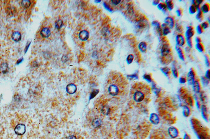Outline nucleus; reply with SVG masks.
Returning a JSON list of instances; mask_svg holds the SVG:
<instances>
[{
	"label": "nucleus",
	"instance_id": "obj_1",
	"mask_svg": "<svg viewBox=\"0 0 210 139\" xmlns=\"http://www.w3.org/2000/svg\"><path fill=\"white\" fill-rule=\"evenodd\" d=\"M151 90L147 85L143 82L135 83L130 90V96L135 104L143 105L146 104L150 97Z\"/></svg>",
	"mask_w": 210,
	"mask_h": 139
},
{
	"label": "nucleus",
	"instance_id": "obj_2",
	"mask_svg": "<svg viewBox=\"0 0 210 139\" xmlns=\"http://www.w3.org/2000/svg\"><path fill=\"white\" fill-rule=\"evenodd\" d=\"M158 48V56L161 62L164 64H169L171 62L173 59L172 50L166 37H161Z\"/></svg>",
	"mask_w": 210,
	"mask_h": 139
},
{
	"label": "nucleus",
	"instance_id": "obj_3",
	"mask_svg": "<svg viewBox=\"0 0 210 139\" xmlns=\"http://www.w3.org/2000/svg\"><path fill=\"white\" fill-rule=\"evenodd\" d=\"M135 28L137 31L140 32H143L145 29H146L149 25L148 20L145 15L135 22Z\"/></svg>",
	"mask_w": 210,
	"mask_h": 139
},
{
	"label": "nucleus",
	"instance_id": "obj_4",
	"mask_svg": "<svg viewBox=\"0 0 210 139\" xmlns=\"http://www.w3.org/2000/svg\"><path fill=\"white\" fill-rule=\"evenodd\" d=\"M108 92L110 95L113 96H117L120 93V89L118 85L112 84L108 88Z\"/></svg>",
	"mask_w": 210,
	"mask_h": 139
},
{
	"label": "nucleus",
	"instance_id": "obj_5",
	"mask_svg": "<svg viewBox=\"0 0 210 139\" xmlns=\"http://www.w3.org/2000/svg\"><path fill=\"white\" fill-rule=\"evenodd\" d=\"M26 126L23 124H18L16 127L15 129V131L16 134L21 135L25 133Z\"/></svg>",
	"mask_w": 210,
	"mask_h": 139
},
{
	"label": "nucleus",
	"instance_id": "obj_6",
	"mask_svg": "<svg viewBox=\"0 0 210 139\" xmlns=\"http://www.w3.org/2000/svg\"><path fill=\"white\" fill-rule=\"evenodd\" d=\"M196 74L195 71L193 68L189 71L187 75V80L189 84H193V83L194 82Z\"/></svg>",
	"mask_w": 210,
	"mask_h": 139
},
{
	"label": "nucleus",
	"instance_id": "obj_7",
	"mask_svg": "<svg viewBox=\"0 0 210 139\" xmlns=\"http://www.w3.org/2000/svg\"><path fill=\"white\" fill-rule=\"evenodd\" d=\"M176 45L179 47L183 46L186 43V39L183 34H178L176 37Z\"/></svg>",
	"mask_w": 210,
	"mask_h": 139
},
{
	"label": "nucleus",
	"instance_id": "obj_8",
	"mask_svg": "<svg viewBox=\"0 0 210 139\" xmlns=\"http://www.w3.org/2000/svg\"><path fill=\"white\" fill-rule=\"evenodd\" d=\"M165 23L170 29H172L175 26V18L172 16H168L165 19Z\"/></svg>",
	"mask_w": 210,
	"mask_h": 139
},
{
	"label": "nucleus",
	"instance_id": "obj_9",
	"mask_svg": "<svg viewBox=\"0 0 210 139\" xmlns=\"http://www.w3.org/2000/svg\"><path fill=\"white\" fill-rule=\"evenodd\" d=\"M76 90H77V87L76 85L73 83L69 84L67 85L66 87V91L69 94H74L76 92Z\"/></svg>",
	"mask_w": 210,
	"mask_h": 139
},
{
	"label": "nucleus",
	"instance_id": "obj_10",
	"mask_svg": "<svg viewBox=\"0 0 210 139\" xmlns=\"http://www.w3.org/2000/svg\"><path fill=\"white\" fill-rule=\"evenodd\" d=\"M79 38L82 41H86L89 38V33L86 30H83L79 34Z\"/></svg>",
	"mask_w": 210,
	"mask_h": 139
},
{
	"label": "nucleus",
	"instance_id": "obj_11",
	"mask_svg": "<svg viewBox=\"0 0 210 139\" xmlns=\"http://www.w3.org/2000/svg\"><path fill=\"white\" fill-rule=\"evenodd\" d=\"M195 33L194 28L192 26H188L187 27V30L185 33L186 38H192L194 36Z\"/></svg>",
	"mask_w": 210,
	"mask_h": 139
},
{
	"label": "nucleus",
	"instance_id": "obj_12",
	"mask_svg": "<svg viewBox=\"0 0 210 139\" xmlns=\"http://www.w3.org/2000/svg\"><path fill=\"white\" fill-rule=\"evenodd\" d=\"M192 85H193V89L195 92L196 93L200 92L201 89V85L199 80L196 79Z\"/></svg>",
	"mask_w": 210,
	"mask_h": 139
},
{
	"label": "nucleus",
	"instance_id": "obj_13",
	"mask_svg": "<svg viewBox=\"0 0 210 139\" xmlns=\"http://www.w3.org/2000/svg\"><path fill=\"white\" fill-rule=\"evenodd\" d=\"M40 34L42 37L45 38H46L50 36L51 32L48 28H44L41 31Z\"/></svg>",
	"mask_w": 210,
	"mask_h": 139
},
{
	"label": "nucleus",
	"instance_id": "obj_14",
	"mask_svg": "<svg viewBox=\"0 0 210 139\" xmlns=\"http://www.w3.org/2000/svg\"><path fill=\"white\" fill-rule=\"evenodd\" d=\"M175 48L179 58L181 60L184 61L185 59V56L183 50H182V48L180 47H179V46H178L177 45L176 46Z\"/></svg>",
	"mask_w": 210,
	"mask_h": 139
},
{
	"label": "nucleus",
	"instance_id": "obj_15",
	"mask_svg": "<svg viewBox=\"0 0 210 139\" xmlns=\"http://www.w3.org/2000/svg\"><path fill=\"white\" fill-rule=\"evenodd\" d=\"M9 67L8 63L6 62H3L0 65V71L3 74H6L8 72Z\"/></svg>",
	"mask_w": 210,
	"mask_h": 139
},
{
	"label": "nucleus",
	"instance_id": "obj_16",
	"mask_svg": "<svg viewBox=\"0 0 210 139\" xmlns=\"http://www.w3.org/2000/svg\"><path fill=\"white\" fill-rule=\"evenodd\" d=\"M12 38L13 40L15 42H18L21 39V35L20 33L18 31H15L13 33Z\"/></svg>",
	"mask_w": 210,
	"mask_h": 139
},
{
	"label": "nucleus",
	"instance_id": "obj_17",
	"mask_svg": "<svg viewBox=\"0 0 210 139\" xmlns=\"http://www.w3.org/2000/svg\"><path fill=\"white\" fill-rule=\"evenodd\" d=\"M169 135L172 138H175L178 135V132L177 130L173 127L170 128L168 130Z\"/></svg>",
	"mask_w": 210,
	"mask_h": 139
},
{
	"label": "nucleus",
	"instance_id": "obj_18",
	"mask_svg": "<svg viewBox=\"0 0 210 139\" xmlns=\"http://www.w3.org/2000/svg\"><path fill=\"white\" fill-rule=\"evenodd\" d=\"M161 27L162 28V33L164 36L168 35L171 32L170 29L165 23L162 24Z\"/></svg>",
	"mask_w": 210,
	"mask_h": 139
},
{
	"label": "nucleus",
	"instance_id": "obj_19",
	"mask_svg": "<svg viewBox=\"0 0 210 139\" xmlns=\"http://www.w3.org/2000/svg\"><path fill=\"white\" fill-rule=\"evenodd\" d=\"M102 124V120L99 118H96L94 119L92 122V125L95 128L100 127Z\"/></svg>",
	"mask_w": 210,
	"mask_h": 139
},
{
	"label": "nucleus",
	"instance_id": "obj_20",
	"mask_svg": "<svg viewBox=\"0 0 210 139\" xmlns=\"http://www.w3.org/2000/svg\"><path fill=\"white\" fill-rule=\"evenodd\" d=\"M147 44L145 41H143L140 43L138 45V48L142 52L145 53L146 52L147 50Z\"/></svg>",
	"mask_w": 210,
	"mask_h": 139
},
{
	"label": "nucleus",
	"instance_id": "obj_21",
	"mask_svg": "<svg viewBox=\"0 0 210 139\" xmlns=\"http://www.w3.org/2000/svg\"><path fill=\"white\" fill-rule=\"evenodd\" d=\"M197 14L196 15V18L197 20H198L200 22H201L203 20V18H204L203 13L201 11L200 8H197Z\"/></svg>",
	"mask_w": 210,
	"mask_h": 139
},
{
	"label": "nucleus",
	"instance_id": "obj_22",
	"mask_svg": "<svg viewBox=\"0 0 210 139\" xmlns=\"http://www.w3.org/2000/svg\"><path fill=\"white\" fill-rule=\"evenodd\" d=\"M166 5L168 10L169 11H171L173 10L174 8V4L172 1L171 0H167L165 1Z\"/></svg>",
	"mask_w": 210,
	"mask_h": 139
},
{
	"label": "nucleus",
	"instance_id": "obj_23",
	"mask_svg": "<svg viewBox=\"0 0 210 139\" xmlns=\"http://www.w3.org/2000/svg\"><path fill=\"white\" fill-rule=\"evenodd\" d=\"M150 120L152 123L154 124H157L159 122V118L158 116L155 114H153L151 116Z\"/></svg>",
	"mask_w": 210,
	"mask_h": 139
},
{
	"label": "nucleus",
	"instance_id": "obj_24",
	"mask_svg": "<svg viewBox=\"0 0 210 139\" xmlns=\"http://www.w3.org/2000/svg\"><path fill=\"white\" fill-rule=\"evenodd\" d=\"M200 9L203 13L208 12L210 11V4L208 3H205L201 7V8Z\"/></svg>",
	"mask_w": 210,
	"mask_h": 139
},
{
	"label": "nucleus",
	"instance_id": "obj_25",
	"mask_svg": "<svg viewBox=\"0 0 210 139\" xmlns=\"http://www.w3.org/2000/svg\"><path fill=\"white\" fill-rule=\"evenodd\" d=\"M196 48L200 52H203L205 51L204 46L201 43H198L195 45Z\"/></svg>",
	"mask_w": 210,
	"mask_h": 139
},
{
	"label": "nucleus",
	"instance_id": "obj_26",
	"mask_svg": "<svg viewBox=\"0 0 210 139\" xmlns=\"http://www.w3.org/2000/svg\"><path fill=\"white\" fill-rule=\"evenodd\" d=\"M157 8L160 10H161L163 12H165L168 10L166 7L165 4L163 3H161L158 5Z\"/></svg>",
	"mask_w": 210,
	"mask_h": 139
},
{
	"label": "nucleus",
	"instance_id": "obj_27",
	"mask_svg": "<svg viewBox=\"0 0 210 139\" xmlns=\"http://www.w3.org/2000/svg\"><path fill=\"white\" fill-rule=\"evenodd\" d=\"M176 30L179 33V34H183V28L182 27V25L178 23H176Z\"/></svg>",
	"mask_w": 210,
	"mask_h": 139
},
{
	"label": "nucleus",
	"instance_id": "obj_28",
	"mask_svg": "<svg viewBox=\"0 0 210 139\" xmlns=\"http://www.w3.org/2000/svg\"><path fill=\"white\" fill-rule=\"evenodd\" d=\"M21 5L25 8H29L30 5L31 3L30 1L28 0H23L21 1Z\"/></svg>",
	"mask_w": 210,
	"mask_h": 139
},
{
	"label": "nucleus",
	"instance_id": "obj_29",
	"mask_svg": "<svg viewBox=\"0 0 210 139\" xmlns=\"http://www.w3.org/2000/svg\"><path fill=\"white\" fill-rule=\"evenodd\" d=\"M99 90L98 89H96L95 90H93L92 92L90 94V97H89V100H92L94 98H95V97L96 96V95L98 94L99 92Z\"/></svg>",
	"mask_w": 210,
	"mask_h": 139
},
{
	"label": "nucleus",
	"instance_id": "obj_30",
	"mask_svg": "<svg viewBox=\"0 0 210 139\" xmlns=\"http://www.w3.org/2000/svg\"><path fill=\"white\" fill-rule=\"evenodd\" d=\"M101 112L105 115H108L110 112V108L108 106L103 107L101 110Z\"/></svg>",
	"mask_w": 210,
	"mask_h": 139
},
{
	"label": "nucleus",
	"instance_id": "obj_31",
	"mask_svg": "<svg viewBox=\"0 0 210 139\" xmlns=\"http://www.w3.org/2000/svg\"><path fill=\"white\" fill-rule=\"evenodd\" d=\"M63 21L61 20H58L55 23V27L56 28V29H60L61 28H62L63 26Z\"/></svg>",
	"mask_w": 210,
	"mask_h": 139
},
{
	"label": "nucleus",
	"instance_id": "obj_32",
	"mask_svg": "<svg viewBox=\"0 0 210 139\" xmlns=\"http://www.w3.org/2000/svg\"><path fill=\"white\" fill-rule=\"evenodd\" d=\"M197 11V8L194 5H191V6H190L189 9V12L190 14L191 15H193Z\"/></svg>",
	"mask_w": 210,
	"mask_h": 139
},
{
	"label": "nucleus",
	"instance_id": "obj_33",
	"mask_svg": "<svg viewBox=\"0 0 210 139\" xmlns=\"http://www.w3.org/2000/svg\"><path fill=\"white\" fill-rule=\"evenodd\" d=\"M134 59V56L133 55L130 54L126 58V62H127L128 64H130L132 63L133 62Z\"/></svg>",
	"mask_w": 210,
	"mask_h": 139
},
{
	"label": "nucleus",
	"instance_id": "obj_34",
	"mask_svg": "<svg viewBox=\"0 0 210 139\" xmlns=\"http://www.w3.org/2000/svg\"><path fill=\"white\" fill-rule=\"evenodd\" d=\"M161 70L165 75H169L170 74L171 70L170 68L168 67H164L161 69Z\"/></svg>",
	"mask_w": 210,
	"mask_h": 139
},
{
	"label": "nucleus",
	"instance_id": "obj_35",
	"mask_svg": "<svg viewBox=\"0 0 210 139\" xmlns=\"http://www.w3.org/2000/svg\"><path fill=\"white\" fill-rule=\"evenodd\" d=\"M186 38L188 45L190 48H192L193 47V41L192 38Z\"/></svg>",
	"mask_w": 210,
	"mask_h": 139
},
{
	"label": "nucleus",
	"instance_id": "obj_36",
	"mask_svg": "<svg viewBox=\"0 0 210 139\" xmlns=\"http://www.w3.org/2000/svg\"><path fill=\"white\" fill-rule=\"evenodd\" d=\"M172 72L174 76L176 78L178 77V72L177 69H176V67H173L172 69Z\"/></svg>",
	"mask_w": 210,
	"mask_h": 139
},
{
	"label": "nucleus",
	"instance_id": "obj_37",
	"mask_svg": "<svg viewBox=\"0 0 210 139\" xmlns=\"http://www.w3.org/2000/svg\"><path fill=\"white\" fill-rule=\"evenodd\" d=\"M144 78L148 82H151L152 79H151V75H149V74H146V75H145L144 76Z\"/></svg>",
	"mask_w": 210,
	"mask_h": 139
},
{
	"label": "nucleus",
	"instance_id": "obj_38",
	"mask_svg": "<svg viewBox=\"0 0 210 139\" xmlns=\"http://www.w3.org/2000/svg\"><path fill=\"white\" fill-rule=\"evenodd\" d=\"M201 26L202 27L203 30V29H206L208 28V26H209V23L207 21H205V22H203V23H201Z\"/></svg>",
	"mask_w": 210,
	"mask_h": 139
},
{
	"label": "nucleus",
	"instance_id": "obj_39",
	"mask_svg": "<svg viewBox=\"0 0 210 139\" xmlns=\"http://www.w3.org/2000/svg\"><path fill=\"white\" fill-rule=\"evenodd\" d=\"M197 31L198 34H201L203 32V30L201 25H198L197 27Z\"/></svg>",
	"mask_w": 210,
	"mask_h": 139
},
{
	"label": "nucleus",
	"instance_id": "obj_40",
	"mask_svg": "<svg viewBox=\"0 0 210 139\" xmlns=\"http://www.w3.org/2000/svg\"><path fill=\"white\" fill-rule=\"evenodd\" d=\"M176 13L178 16L180 17V16H181L183 15V10L181 9V8H179L178 10H176Z\"/></svg>",
	"mask_w": 210,
	"mask_h": 139
},
{
	"label": "nucleus",
	"instance_id": "obj_41",
	"mask_svg": "<svg viewBox=\"0 0 210 139\" xmlns=\"http://www.w3.org/2000/svg\"><path fill=\"white\" fill-rule=\"evenodd\" d=\"M205 62L206 65L207 66H209L210 65V59H209V56L208 55H205Z\"/></svg>",
	"mask_w": 210,
	"mask_h": 139
},
{
	"label": "nucleus",
	"instance_id": "obj_42",
	"mask_svg": "<svg viewBox=\"0 0 210 139\" xmlns=\"http://www.w3.org/2000/svg\"><path fill=\"white\" fill-rule=\"evenodd\" d=\"M103 6L104 8L107 10L109 11V12H112L113 11V10L110 8L109 5H108L106 3L104 2L103 3Z\"/></svg>",
	"mask_w": 210,
	"mask_h": 139
},
{
	"label": "nucleus",
	"instance_id": "obj_43",
	"mask_svg": "<svg viewBox=\"0 0 210 139\" xmlns=\"http://www.w3.org/2000/svg\"><path fill=\"white\" fill-rule=\"evenodd\" d=\"M31 42H29V41H28L27 42V43L26 44V46L25 48V49H24V52H25V54L26 53V52H27L28 51V48H29V46H30V43H31Z\"/></svg>",
	"mask_w": 210,
	"mask_h": 139
},
{
	"label": "nucleus",
	"instance_id": "obj_44",
	"mask_svg": "<svg viewBox=\"0 0 210 139\" xmlns=\"http://www.w3.org/2000/svg\"><path fill=\"white\" fill-rule=\"evenodd\" d=\"M121 1H118V0H117V1H116V0L111 1L113 5H117L120 4L121 3Z\"/></svg>",
	"mask_w": 210,
	"mask_h": 139
},
{
	"label": "nucleus",
	"instance_id": "obj_45",
	"mask_svg": "<svg viewBox=\"0 0 210 139\" xmlns=\"http://www.w3.org/2000/svg\"><path fill=\"white\" fill-rule=\"evenodd\" d=\"M186 82V79L185 77H182L179 79V82L180 83H184Z\"/></svg>",
	"mask_w": 210,
	"mask_h": 139
},
{
	"label": "nucleus",
	"instance_id": "obj_46",
	"mask_svg": "<svg viewBox=\"0 0 210 139\" xmlns=\"http://www.w3.org/2000/svg\"><path fill=\"white\" fill-rule=\"evenodd\" d=\"M195 41L197 43H201V39L200 37H197L195 38Z\"/></svg>",
	"mask_w": 210,
	"mask_h": 139
},
{
	"label": "nucleus",
	"instance_id": "obj_47",
	"mask_svg": "<svg viewBox=\"0 0 210 139\" xmlns=\"http://www.w3.org/2000/svg\"><path fill=\"white\" fill-rule=\"evenodd\" d=\"M23 57H21V58H20V59H18V60L17 61V62H16V64H19L20 63H21L23 62Z\"/></svg>",
	"mask_w": 210,
	"mask_h": 139
},
{
	"label": "nucleus",
	"instance_id": "obj_48",
	"mask_svg": "<svg viewBox=\"0 0 210 139\" xmlns=\"http://www.w3.org/2000/svg\"><path fill=\"white\" fill-rule=\"evenodd\" d=\"M67 139H77V138L74 135H70L69 136Z\"/></svg>",
	"mask_w": 210,
	"mask_h": 139
},
{
	"label": "nucleus",
	"instance_id": "obj_49",
	"mask_svg": "<svg viewBox=\"0 0 210 139\" xmlns=\"http://www.w3.org/2000/svg\"><path fill=\"white\" fill-rule=\"evenodd\" d=\"M159 2H160L159 1H154L153 2V5H158L159 4Z\"/></svg>",
	"mask_w": 210,
	"mask_h": 139
},
{
	"label": "nucleus",
	"instance_id": "obj_50",
	"mask_svg": "<svg viewBox=\"0 0 210 139\" xmlns=\"http://www.w3.org/2000/svg\"><path fill=\"white\" fill-rule=\"evenodd\" d=\"M206 79H209V70H207L206 74Z\"/></svg>",
	"mask_w": 210,
	"mask_h": 139
}]
</instances>
